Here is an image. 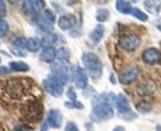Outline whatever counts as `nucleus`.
I'll list each match as a JSON object with an SVG mask.
<instances>
[{"label":"nucleus","instance_id":"obj_1","mask_svg":"<svg viewBox=\"0 0 161 131\" xmlns=\"http://www.w3.org/2000/svg\"><path fill=\"white\" fill-rule=\"evenodd\" d=\"M117 97L113 94L103 92L98 94L92 99L93 104V111L90 114V118L95 122H102V120H109L114 117V110L113 103H115Z\"/></svg>","mask_w":161,"mask_h":131},{"label":"nucleus","instance_id":"obj_2","mask_svg":"<svg viewBox=\"0 0 161 131\" xmlns=\"http://www.w3.org/2000/svg\"><path fill=\"white\" fill-rule=\"evenodd\" d=\"M82 63L85 66V71H86L93 79H99L102 76L103 67L101 63L99 58L93 52H85L82 55Z\"/></svg>","mask_w":161,"mask_h":131},{"label":"nucleus","instance_id":"obj_3","mask_svg":"<svg viewBox=\"0 0 161 131\" xmlns=\"http://www.w3.org/2000/svg\"><path fill=\"white\" fill-rule=\"evenodd\" d=\"M115 107H117V111L121 119L124 120H132L136 118V114L132 111L129 106V100L126 99L124 94L117 95V99H115Z\"/></svg>","mask_w":161,"mask_h":131},{"label":"nucleus","instance_id":"obj_4","mask_svg":"<svg viewBox=\"0 0 161 131\" xmlns=\"http://www.w3.org/2000/svg\"><path fill=\"white\" fill-rule=\"evenodd\" d=\"M118 44L124 51L132 52V51H136V50L140 47L141 39L137 36V35H124V36L119 38Z\"/></svg>","mask_w":161,"mask_h":131},{"label":"nucleus","instance_id":"obj_5","mask_svg":"<svg viewBox=\"0 0 161 131\" xmlns=\"http://www.w3.org/2000/svg\"><path fill=\"white\" fill-rule=\"evenodd\" d=\"M71 78L75 83V87L79 90H85L87 87V74L83 68H80L79 66H74L73 71H71Z\"/></svg>","mask_w":161,"mask_h":131},{"label":"nucleus","instance_id":"obj_6","mask_svg":"<svg viewBox=\"0 0 161 131\" xmlns=\"http://www.w3.org/2000/svg\"><path fill=\"white\" fill-rule=\"evenodd\" d=\"M160 60H161V52L158 51L157 48L150 47V48H147L142 52V62L145 64L154 66V64L160 63Z\"/></svg>","mask_w":161,"mask_h":131},{"label":"nucleus","instance_id":"obj_7","mask_svg":"<svg viewBox=\"0 0 161 131\" xmlns=\"http://www.w3.org/2000/svg\"><path fill=\"white\" fill-rule=\"evenodd\" d=\"M43 87L50 95H53V97H55V98H60L63 95V92H64L63 91V86L58 84L57 82H54V80L48 79V78L43 80Z\"/></svg>","mask_w":161,"mask_h":131},{"label":"nucleus","instance_id":"obj_8","mask_svg":"<svg viewBox=\"0 0 161 131\" xmlns=\"http://www.w3.org/2000/svg\"><path fill=\"white\" fill-rule=\"evenodd\" d=\"M140 75V71L138 68L133 66V67H129L126 71H124L122 74L119 75V83L124 84V86H128V84H132L134 80H137Z\"/></svg>","mask_w":161,"mask_h":131},{"label":"nucleus","instance_id":"obj_9","mask_svg":"<svg viewBox=\"0 0 161 131\" xmlns=\"http://www.w3.org/2000/svg\"><path fill=\"white\" fill-rule=\"evenodd\" d=\"M6 88H7V94L14 99H18V98L22 97L23 90H24L22 83H20V80H16V79L9 80V82L7 83V86H6Z\"/></svg>","mask_w":161,"mask_h":131},{"label":"nucleus","instance_id":"obj_10","mask_svg":"<svg viewBox=\"0 0 161 131\" xmlns=\"http://www.w3.org/2000/svg\"><path fill=\"white\" fill-rule=\"evenodd\" d=\"M58 26L63 31H71L77 26V19H75L74 15H63L58 20Z\"/></svg>","mask_w":161,"mask_h":131},{"label":"nucleus","instance_id":"obj_11","mask_svg":"<svg viewBox=\"0 0 161 131\" xmlns=\"http://www.w3.org/2000/svg\"><path fill=\"white\" fill-rule=\"evenodd\" d=\"M62 120H63V115L59 110H51L47 115L46 122L48 123L50 127L53 128H59L62 126Z\"/></svg>","mask_w":161,"mask_h":131},{"label":"nucleus","instance_id":"obj_12","mask_svg":"<svg viewBox=\"0 0 161 131\" xmlns=\"http://www.w3.org/2000/svg\"><path fill=\"white\" fill-rule=\"evenodd\" d=\"M54 59H57V50L55 47H47L43 48L40 52V60L44 63H54Z\"/></svg>","mask_w":161,"mask_h":131},{"label":"nucleus","instance_id":"obj_13","mask_svg":"<svg viewBox=\"0 0 161 131\" xmlns=\"http://www.w3.org/2000/svg\"><path fill=\"white\" fill-rule=\"evenodd\" d=\"M70 67L66 62H54L51 64V74H58V75H67L69 76Z\"/></svg>","mask_w":161,"mask_h":131},{"label":"nucleus","instance_id":"obj_14","mask_svg":"<svg viewBox=\"0 0 161 131\" xmlns=\"http://www.w3.org/2000/svg\"><path fill=\"white\" fill-rule=\"evenodd\" d=\"M103 34H105V27L102 24H99V26H97L92 32H90V36H89L90 42L94 43V44H98L101 40H102Z\"/></svg>","mask_w":161,"mask_h":131},{"label":"nucleus","instance_id":"obj_15","mask_svg":"<svg viewBox=\"0 0 161 131\" xmlns=\"http://www.w3.org/2000/svg\"><path fill=\"white\" fill-rule=\"evenodd\" d=\"M115 8H117V11L119 13H124V15L132 13V11H133L132 3L126 2V0H118V2H115Z\"/></svg>","mask_w":161,"mask_h":131},{"label":"nucleus","instance_id":"obj_16","mask_svg":"<svg viewBox=\"0 0 161 131\" xmlns=\"http://www.w3.org/2000/svg\"><path fill=\"white\" fill-rule=\"evenodd\" d=\"M36 26H38V28H39L43 34H46V35H53V24L48 23L44 18H40V19L38 20V22H36Z\"/></svg>","mask_w":161,"mask_h":131},{"label":"nucleus","instance_id":"obj_17","mask_svg":"<svg viewBox=\"0 0 161 131\" xmlns=\"http://www.w3.org/2000/svg\"><path fill=\"white\" fill-rule=\"evenodd\" d=\"M154 90H156V86L152 82H145L138 87V94L142 95V97H147V95L153 94Z\"/></svg>","mask_w":161,"mask_h":131},{"label":"nucleus","instance_id":"obj_18","mask_svg":"<svg viewBox=\"0 0 161 131\" xmlns=\"http://www.w3.org/2000/svg\"><path fill=\"white\" fill-rule=\"evenodd\" d=\"M8 67L11 68L12 72H27L30 70L28 64H26L24 62H11Z\"/></svg>","mask_w":161,"mask_h":131},{"label":"nucleus","instance_id":"obj_19","mask_svg":"<svg viewBox=\"0 0 161 131\" xmlns=\"http://www.w3.org/2000/svg\"><path fill=\"white\" fill-rule=\"evenodd\" d=\"M22 9H23L24 15H26V16H28L31 20H34V19L38 18V13L34 11V8H32V6H31V2H23V3H22Z\"/></svg>","mask_w":161,"mask_h":131},{"label":"nucleus","instance_id":"obj_20","mask_svg":"<svg viewBox=\"0 0 161 131\" xmlns=\"http://www.w3.org/2000/svg\"><path fill=\"white\" fill-rule=\"evenodd\" d=\"M109 15H110V12H109V9H106V8H98L97 9V15H95V19L98 20V22L102 24V23H105V22H108L109 20Z\"/></svg>","mask_w":161,"mask_h":131},{"label":"nucleus","instance_id":"obj_21","mask_svg":"<svg viewBox=\"0 0 161 131\" xmlns=\"http://www.w3.org/2000/svg\"><path fill=\"white\" fill-rule=\"evenodd\" d=\"M27 46H28V39L24 36H19L12 40V47H16L20 50H27Z\"/></svg>","mask_w":161,"mask_h":131},{"label":"nucleus","instance_id":"obj_22","mask_svg":"<svg viewBox=\"0 0 161 131\" xmlns=\"http://www.w3.org/2000/svg\"><path fill=\"white\" fill-rule=\"evenodd\" d=\"M70 59V51L66 47H60L57 51V60L58 62H67Z\"/></svg>","mask_w":161,"mask_h":131},{"label":"nucleus","instance_id":"obj_23","mask_svg":"<svg viewBox=\"0 0 161 131\" xmlns=\"http://www.w3.org/2000/svg\"><path fill=\"white\" fill-rule=\"evenodd\" d=\"M48 79L54 80V82H57V83H58V84H60V86H64V84H67V83H69V76H67V75H58V74H50Z\"/></svg>","mask_w":161,"mask_h":131},{"label":"nucleus","instance_id":"obj_24","mask_svg":"<svg viewBox=\"0 0 161 131\" xmlns=\"http://www.w3.org/2000/svg\"><path fill=\"white\" fill-rule=\"evenodd\" d=\"M40 40L36 39V38H31L28 39V46H27V50L30 52H36L38 50H40Z\"/></svg>","mask_w":161,"mask_h":131},{"label":"nucleus","instance_id":"obj_25","mask_svg":"<svg viewBox=\"0 0 161 131\" xmlns=\"http://www.w3.org/2000/svg\"><path fill=\"white\" fill-rule=\"evenodd\" d=\"M30 2H31V6H32L34 11L36 13L44 11V4H46V3H44L43 0H30Z\"/></svg>","mask_w":161,"mask_h":131},{"label":"nucleus","instance_id":"obj_26","mask_svg":"<svg viewBox=\"0 0 161 131\" xmlns=\"http://www.w3.org/2000/svg\"><path fill=\"white\" fill-rule=\"evenodd\" d=\"M132 15L134 18H137L138 20H141V22H148V15L145 13V12H142L141 9H138V8H133V11H132Z\"/></svg>","mask_w":161,"mask_h":131},{"label":"nucleus","instance_id":"obj_27","mask_svg":"<svg viewBox=\"0 0 161 131\" xmlns=\"http://www.w3.org/2000/svg\"><path fill=\"white\" fill-rule=\"evenodd\" d=\"M43 18L46 19L48 23H51V24H54L55 22H57V16H55V13L51 11V9H48V8H46L43 11Z\"/></svg>","mask_w":161,"mask_h":131},{"label":"nucleus","instance_id":"obj_28","mask_svg":"<svg viewBox=\"0 0 161 131\" xmlns=\"http://www.w3.org/2000/svg\"><path fill=\"white\" fill-rule=\"evenodd\" d=\"M8 23L6 22V20H3V19H0V38H4L6 35L8 34Z\"/></svg>","mask_w":161,"mask_h":131},{"label":"nucleus","instance_id":"obj_29","mask_svg":"<svg viewBox=\"0 0 161 131\" xmlns=\"http://www.w3.org/2000/svg\"><path fill=\"white\" fill-rule=\"evenodd\" d=\"M137 110L140 113H142V114H148L150 110H152V104H150V103L145 104V102L144 103H138L137 104Z\"/></svg>","mask_w":161,"mask_h":131},{"label":"nucleus","instance_id":"obj_30","mask_svg":"<svg viewBox=\"0 0 161 131\" xmlns=\"http://www.w3.org/2000/svg\"><path fill=\"white\" fill-rule=\"evenodd\" d=\"M51 39H53V46L54 44H64V39L62 35H59V34H53Z\"/></svg>","mask_w":161,"mask_h":131},{"label":"nucleus","instance_id":"obj_31","mask_svg":"<svg viewBox=\"0 0 161 131\" xmlns=\"http://www.w3.org/2000/svg\"><path fill=\"white\" fill-rule=\"evenodd\" d=\"M67 108H78V110H83V104L79 103L78 100H75V102H66L64 103Z\"/></svg>","mask_w":161,"mask_h":131},{"label":"nucleus","instance_id":"obj_32","mask_svg":"<svg viewBox=\"0 0 161 131\" xmlns=\"http://www.w3.org/2000/svg\"><path fill=\"white\" fill-rule=\"evenodd\" d=\"M40 46H42L43 48L51 47L53 46V39H51V36H43V39L40 40Z\"/></svg>","mask_w":161,"mask_h":131},{"label":"nucleus","instance_id":"obj_33","mask_svg":"<svg viewBox=\"0 0 161 131\" xmlns=\"http://www.w3.org/2000/svg\"><path fill=\"white\" fill-rule=\"evenodd\" d=\"M66 95H67V98H69L70 102H75V100H77V94H75V91H74L73 87H69V88H67Z\"/></svg>","mask_w":161,"mask_h":131},{"label":"nucleus","instance_id":"obj_34","mask_svg":"<svg viewBox=\"0 0 161 131\" xmlns=\"http://www.w3.org/2000/svg\"><path fill=\"white\" fill-rule=\"evenodd\" d=\"M64 131H79V128L74 122H69L66 124V127H64Z\"/></svg>","mask_w":161,"mask_h":131},{"label":"nucleus","instance_id":"obj_35","mask_svg":"<svg viewBox=\"0 0 161 131\" xmlns=\"http://www.w3.org/2000/svg\"><path fill=\"white\" fill-rule=\"evenodd\" d=\"M11 68L9 67H6V66H0V76H6V75L11 74Z\"/></svg>","mask_w":161,"mask_h":131},{"label":"nucleus","instance_id":"obj_36","mask_svg":"<svg viewBox=\"0 0 161 131\" xmlns=\"http://www.w3.org/2000/svg\"><path fill=\"white\" fill-rule=\"evenodd\" d=\"M11 51L14 55H18V56H26V52L20 48H16V47H11Z\"/></svg>","mask_w":161,"mask_h":131},{"label":"nucleus","instance_id":"obj_37","mask_svg":"<svg viewBox=\"0 0 161 131\" xmlns=\"http://www.w3.org/2000/svg\"><path fill=\"white\" fill-rule=\"evenodd\" d=\"M6 13H7V4H6V2L0 0V15L4 16Z\"/></svg>","mask_w":161,"mask_h":131},{"label":"nucleus","instance_id":"obj_38","mask_svg":"<svg viewBox=\"0 0 161 131\" xmlns=\"http://www.w3.org/2000/svg\"><path fill=\"white\" fill-rule=\"evenodd\" d=\"M14 131H31V128L27 127V126H24V124H18V126H15Z\"/></svg>","mask_w":161,"mask_h":131},{"label":"nucleus","instance_id":"obj_39","mask_svg":"<svg viewBox=\"0 0 161 131\" xmlns=\"http://www.w3.org/2000/svg\"><path fill=\"white\" fill-rule=\"evenodd\" d=\"M113 131H125V128L122 127V126H117V127H114Z\"/></svg>","mask_w":161,"mask_h":131},{"label":"nucleus","instance_id":"obj_40","mask_svg":"<svg viewBox=\"0 0 161 131\" xmlns=\"http://www.w3.org/2000/svg\"><path fill=\"white\" fill-rule=\"evenodd\" d=\"M47 126H48V123H47V122H44L43 126H42V131H47Z\"/></svg>","mask_w":161,"mask_h":131},{"label":"nucleus","instance_id":"obj_41","mask_svg":"<svg viewBox=\"0 0 161 131\" xmlns=\"http://www.w3.org/2000/svg\"><path fill=\"white\" fill-rule=\"evenodd\" d=\"M110 83H113V84L115 83V78H114V75H113V74L110 75Z\"/></svg>","mask_w":161,"mask_h":131},{"label":"nucleus","instance_id":"obj_42","mask_svg":"<svg viewBox=\"0 0 161 131\" xmlns=\"http://www.w3.org/2000/svg\"><path fill=\"white\" fill-rule=\"evenodd\" d=\"M78 2H67V6H75Z\"/></svg>","mask_w":161,"mask_h":131},{"label":"nucleus","instance_id":"obj_43","mask_svg":"<svg viewBox=\"0 0 161 131\" xmlns=\"http://www.w3.org/2000/svg\"><path fill=\"white\" fill-rule=\"evenodd\" d=\"M0 62H2V58H0Z\"/></svg>","mask_w":161,"mask_h":131}]
</instances>
